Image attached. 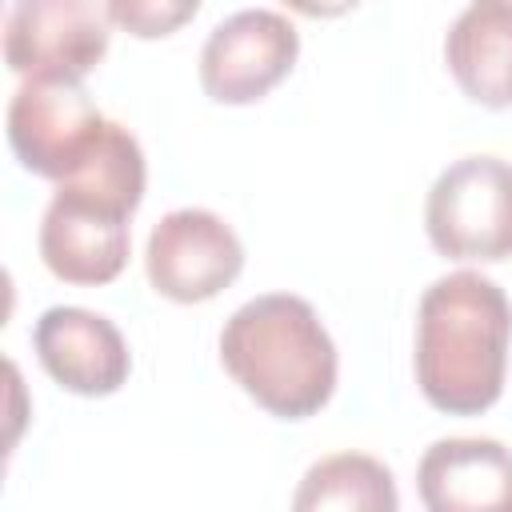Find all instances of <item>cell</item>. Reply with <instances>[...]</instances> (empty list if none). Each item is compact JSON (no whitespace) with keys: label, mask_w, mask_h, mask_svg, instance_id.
Listing matches in <instances>:
<instances>
[{"label":"cell","mask_w":512,"mask_h":512,"mask_svg":"<svg viewBox=\"0 0 512 512\" xmlns=\"http://www.w3.org/2000/svg\"><path fill=\"white\" fill-rule=\"evenodd\" d=\"M104 8L120 32L136 40H164L200 12V0H104Z\"/></svg>","instance_id":"obj_13"},{"label":"cell","mask_w":512,"mask_h":512,"mask_svg":"<svg viewBox=\"0 0 512 512\" xmlns=\"http://www.w3.org/2000/svg\"><path fill=\"white\" fill-rule=\"evenodd\" d=\"M508 4H512V0H508Z\"/></svg>","instance_id":"obj_15"},{"label":"cell","mask_w":512,"mask_h":512,"mask_svg":"<svg viewBox=\"0 0 512 512\" xmlns=\"http://www.w3.org/2000/svg\"><path fill=\"white\" fill-rule=\"evenodd\" d=\"M424 232L448 260L500 264L512 256V164L460 156L428 188Z\"/></svg>","instance_id":"obj_4"},{"label":"cell","mask_w":512,"mask_h":512,"mask_svg":"<svg viewBox=\"0 0 512 512\" xmlns=\"http://www.w3.org/2000/svg\"><path fill=\"white\" fill-rule=\"evenodd\" d=\"M144 152L140 140L108 120L100 148L80 172L56 184L40 220V260L44 268L80 288L112 284L132 252V212L144 200Z\"/></svg>","instance_id":"obj_2"},{"label":"cell","mask_w":512,"mask_h":512,"mask_svg":"<svg viewBox=\"0 0 512 512\" xmlns=\"http://www.w3.org/2000/svg\"><path fill=\"white\" fill-rule=\"evenodd\" d=\"M512 348V304L480 272L432 280L416 308V384L436 412L480 416L504 392Z\"/></svg>","instance_id":"obj_1"},{"label":"cell","mask_w":512,"mask_h":512,"mask_svg":"<svg viewBox=\"0 0 512 512\" xmlns=\"http://www.w3.org/2000/svg\"><path fill=\"white\" fill-rule=\"evenodd\" d=\"M108 116L92 104L80 80L28 76L8 100V148L24 172L68 180L100 148Z\"/></svg>","instance_id":"obj_5"},{"label":"cell","mask_w":512,"mask_h":512,"mask_svg":"<svg viewBox=\"0 0 512 512\" xmlns=\"http://www.w3.org/2000/svg\"><path fill=\"white\" fill-rule=\"evenodd\" d=\"M292 12L308 16V20H336L344 12H352L360 0H284Z\"/></svg>","instance_id":"obj_14"},{"label":"cell","mask_w":512,"mask_h":512,"mask_svg":"<svg viewBox=\"0 0 512 512\" xmlns=\"http://www.w3.org/2000/svg\"><path fill=\"white\" fill-rule=\"evenodd\" d=\"M32 348L40 368L64 392L76 396H112L132 372V356L120 328L108 316L72 304L40 312L32 328Z\"/></svg>","instance_id":"obj_9"},{"label":"cell","mask_w":512,"mask_h":512,"mask_svg":"<svg viewBox=\"0 0 512 512\" xmlns=\"http://www.w3.org/2000/svg\"><path fill=\"white\" fill-rule=\"evenodd\" d=\"M444 60L472 104L512 108V4L472 0L444 36Z\"/></svg>","instance_id":"obj_11"},{"label":"cell","mask_w":512,"mask_h":512,"mask_svg":"<svg viewBox=\"0 0 512 512\" xmlns=\"http://www.w3.org/2000/svg\"><path fill=\"white\" fill-rule=\"evenodd\" d=\"M300 56V32L272 8H244L220 20L200 48V88L216 104L264 100Z\"/></svg>","instance_id":"obj_8"},{"label":"cell","mask_w":512,"mask_h":512,"mask_svg":"<svg viewBox=\"0 0 512 512\" xmlns=\"http://www.w3.org/2000/svg\"><path fill=\"white\" fill-rule=\"evenodd\" d=\"M296 512H320V508H348V512H396L400 508V492L396 480L388 472V464H380L376 456L364 452H336L316 460L296 496H292Z\"/></svg>","instance_id":"obj_12"},{"label":"cell","mask_w":512,"mask_h":512,"mask_svg":"<svg viewBox=\"0 0 512 512\" xmlns=\"http://www.w3.org/2000/svg\"><path fill=\"white\" fill-rule=\"evenodd\" d=\"M224 372L276 420H308L336 392V344L304 296L268 292L240 304L220 332Z\"/></svg>","instance_id":"obj_3"},{"label":"cell","mask_w":512,"mask_h":512,"mask_svg":"<svg viewBox=\"0 0 512 512\" xmlns=\"http://www.w3.org/2000/svg\"><path fill=\"white\" fill-rule=\"evenodd\" d=\"M108 24L100 0H12L4 16V64L20 80H84L108 56Z\"/></svg>","instance_id":"obj_6"},{"label":"cell","mask_w":512,"mask_h":512,"mask_svg":"<svg viewBox=\"0 0 512 512\" xmlns=\"http://www.w3.org/2000/svg\"><path fill=\"white\" fill-rule=\"evenodd\" d=\"M144 272L156 296L172 304H204L244 272L236 228L208 208H176L148 232Z\"/></svg>","instance_id":"obj_7"},{"label":"cell","mask_w":512,"mask_h":512,"mask_svg":"<svg viewBox=\"0 0 512 512\" xmlns=\"http://www.w3.org/2000/svg\"><path fill=\"white\" fill-rule=\"evenodd\" d=\"M428 512H512V448L488 436L436 440L416 468Z\"/></svg>","instance_id":"obj_10"}]
</instances>
